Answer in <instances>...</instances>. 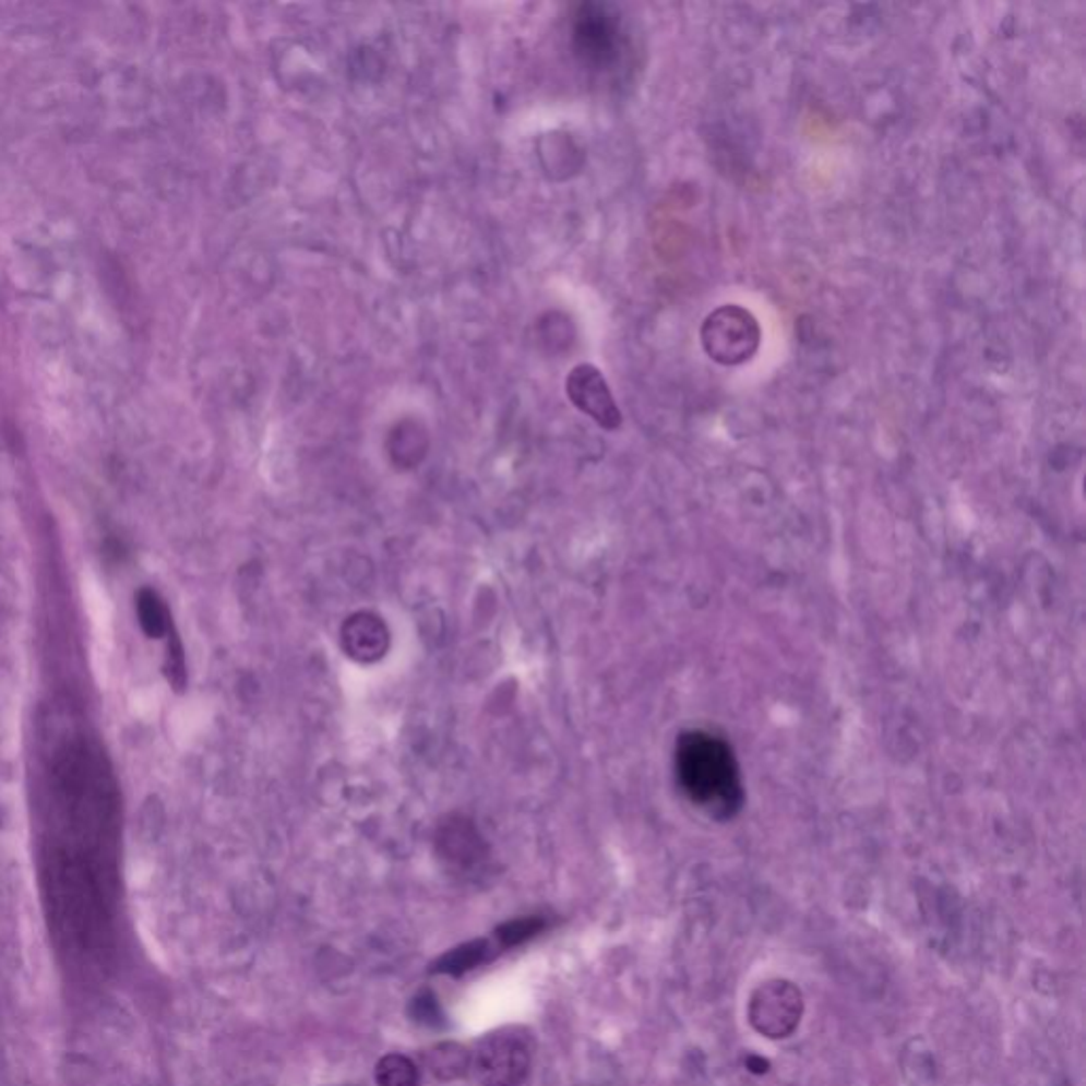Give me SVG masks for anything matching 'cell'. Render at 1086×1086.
Here are the masks:
<instances>
[{
	"instance_id": "6da1fadb",
	"label": "cell",
	"mask_w": 1086,
	"mask_h": 1086,
	"mask_svg": "<svg viewBox=\"0 0 1086 1086\" xmlns=\"http://www.w3.org/2000/svg\"><path fill=\"white\" fill-rule=\"evenodd\" d=\"M121 802L111 764L75 737L45 773L38 876L51 936L71 964L103 966L119 910Z\"/></svg>"
},
{
	"instance_id": "7a4b0ae2",
	"label": "cell",
	"mask_w": 1086,
	"mask_h": 1086,
	"mask_svg": "<svg viewBox=\"0 0 1086 1086\" xmlns=\"http://www.w3.org/2000/svg\"><path fill=\"white\" fill-rule=\"evenodd\" d=\"M675 773L688 800L717 822L732 820L745 802L732 748L705 730L683 732L675 748Z\"/></svg>"
},
{
	"instance_id": "3957f363",
	"label": "cell",
	"mask_w": 1086,
	"mask_h": 1086,
	"mask_svg": "<svg viewBox=\"0 0 1086 1086\" xmlns=\"http://www.w3.org/2000/svg\"><path fill=\"white\" fill-rule=\"evenodd\" d=\"M705 353L721 366H739L753 357L760 346V325L750 310L721 306L707 317L701 330Z\"/></svg>"
},
{
	"instance_id": "277c9868",
	"label": "cell",
	"mask_w": 1086,
	"mask_h": 1086,
	"mask_svg": "<svg viewBox=\"0 0 1086 1086\" xmlns=\"http://www.w3.org/2000/svg\"><path fill=\"white\" fill-rule=\"evenodd\" d=\"M469 1070L480 1086H523L530 1072V1049L516 1034H492L472 1054Z\"/></svg>"
},
{
	"instance_id": "5b68a950",
	"label": "cell",
	"mask_w": 1086,
	"mask_h": 1086,
	"mask_svg": "<svg viewBox=\"0 0 1086 1086\" xmlns=\"http://www.w3.org/2000/svg\"><path fill=\"white\" fill-rule=\"evenodd\" d=\"M569 395L571 399L584 410L597 418L602 427L616 429L620 425V413L616 408V402L609 393L607 382L602 380L599 370L590 366L577 368L569 378Z\"/></svg>"
},
{
	"instance_id": "8992f818",
	"label": "cell",
	"mask_w": 1086,
	"mask_h": 1086,
	"mask_svg": "<svg viewBox=\"0 0 1086 1086\" xmlns=\"http://www.w3.org/2000/svg\"><path fill=\"white\" fill-rule=\"evenodd\" d=\"M501 953L499 944L490 940H472L465 944H458L449 953H444L431 968L433 975L463 976L472 972L488 962L494 959V955Z\"/></svg>"
},
{
	"instance_id": "52a82bcc",
	"label": "cell",
	"mask_w": 1086,
	"mask_h": 1086,
	"mask_svg": "<svg viewBox=\"0 0 1086 1086\" xmlns=\"http://www.w3.org/2000/svg\"><path fill=\"white\" fill-rule=\"evenodd\" d=\"M422 1061H425V1067L438 1081L450 1083V1081L463 1078L469 1072V1067H472V1052L463 1049L456 1042H442V1045H435L433 1049L427 1050L422 1054Z\"/></svg>"
},
{
	"instance_id": "ba28073f",
	"label": "cell",
	"mask_w": 1086,
	"mask_h": 1086,
	"mask_svg": "<svg viewBox=\"0 0 1086 1086\" xmlns=\"http://www.w3.org/2000/svg\"><path fill=\"white\" fill-rule=\"evenodd\" d=\"M136 616L143 633L150 639H166L175 633L166 602L151 588H143L136 595Z\"/></svg>"
},
{
	"instance_id": "9c48e42d",
	"label": "cell",
	"mask_w": 1086,
	"mask_h": 1086,
	"mask_svg": "<svg viewBox=\"0 0 1086 1086\" xmlns=\"http://www.w3.org/2000/svg\"><path fill=\"white\" fill-rule=\"evenodd\" d=\"M418 1067L404 1054H386L375 1065L378 1086H418Z\"/></svg>"
},
{
	"instance_id": "30bf717a",
	"label": "cell",
	"mask_w": 1086,
	"mask_h": 1086,
	"mask_svg": "<svg viewBox=\"0 0 1086 1086\" xmlns=\"http://www.w3.org/2000/svg\"><path fill=\"white\" fill-rule=\"evenodd\" d=\"M595 20L586 22L584 33L580 37L586 38V49L595 53L597 58H609L616 47V26L607 20V15H593Z\"/></svg>"
},
{
	"instance_id": "8fae6325",
	"label": "cell",
	"mask_w": 1086,
	"mask_h": 1086,
	"mask_svg": "<svg viewBox=\"0 0 1086 1086\" xmlns=\"http://www.w3.org/2000/svg\"><path fill=\"white\" fill-rule=\"evenodd\" d=\"M546 930V921L541 917H525V919H514L503 923L497 930V944L499 948H514L525 944L526 940L541 934Z\"/></svg>"
},
{
	"instance_id": "7c38bea8",
	"label": "cell",
	"mask_w": 1086,
	"mask_h": 1086,
	"mask_svg": "<svg viewBox=\"0 0 1086 1086\" xmlns=\"http://www.w3.org/2000/svg\"><path fill=\"white\" fill-rule=\"evenodd\" d=\"M410 1012H413L414 1021L418 1023H425L429 1027L442 1023V1011H440V1004L435 1000L433 993L425 991L420 995H416L413 1000V1006H410Z\"/></svg>"
}]
</instances>
